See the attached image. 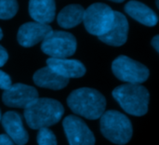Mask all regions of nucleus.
Instances as JSON below:
<instances>
[{"mask_svg": "<svg viewBox=\"0 0 159 145\" xmlns=\"http://www.w3.org/2000/svg\"><path fill=\"white\" fill-rule=\"evenodd\" d=\"M64 114L61 103L48 98H37L24 109V117L33 129L48 128L57 124Z\"/></svg>", "mask_w": 159, "mask_h": 145, "instance_id": "obj_1", "label": "nucleus"}, {"mask_svg": "<svg viewBox=\"0 0 159 145\" xmlns=\"http://www.w3.org/2000/svg\"><path fill=\"white\" fill-rule=\"evenodd\" d=\"M70 109L88 119H98L105 112L106 101L102 93L89 88L74 90L67 99Z\"/></svg>", "mask_w": 159, "mask_h": 145, "instance_id": "obj_2", "label": "nucleus"}, {"mask_svg": "<svg viewBox=\"0 0 159 145\" xmlns=\"http://www.w3.org/2000/svg\"><path fill=\"white\" fill-rule=\"evenodd\" d=\"M113 97L128 114L143 116L148 111L149 92L139 84H125L116 88Z\"/></svg>", "mask_w": 159, "mask_h": 145, "instance_id": "obj_3", "label": "nucleus"}, {"mask_svg": "<svg viewBox=\"0 0 159 145\" xmlns=\"http://www.w3.org/2000/svg\"><path fill=\"white\" fill-rule=\"evenodd\" d=\"M101 118V131L110 142L118 145L128 143L132 137L130 120L118 111L104 112Z\"/></svg>", "mask_w": 159, "mask_h": 145, "instance_id": "obj_4", "label": "nucleus"}, {"mask_svg": "<svg viewBox=\"0 0 159 145\" xmlns=\"http://www.w3.org/2000/svg\"><path fill=\"white\" fill-rule=\"evenodd\" d=\"M114 18L115 11L109 6L103 3H94L85 10L83 22L89 34L99 37L110 30Z\"/></svg>", "mask_w": 159, "mask_h": 145, "instance_id": "obj_5", "label": "nucleus"}, {"mask_svg": "<svg viewBox=\"0 0 159 145\" xmlns=\"http://www.w3.org/2000/svg\"><path fill=\"white\" fill-rule=\"evenodd\" d=\"M77 43L75 37L67 32L52 31L41 45L42 51L55 59H67L75 54Z\"/></svg>", "mask_w": 159, "mask_h": 145, "instance_id": "obj_6", "label": "nucleus"}, {"mask_svg": "<svg viewBox=\"0 0 159 145\" xmlns=\"http://www.w3.org/2000/svg\"><path fill=\"white\" fill-rule=\"evenodd\" d=\"M114 75L121 81L129 84H142L149 77V70L146 66L127 56L117 57L112 63Z\"/></svg>", "mask_w": 159, "mask_h": 145, "instance_id": "obj_7", "label": "nucleus"}, {"mask_svg": "<svg viewBox=\"0 0 159 145\" xmlns=\"http://www.w3.org/2000/svg\"><path fill=\"white\" fill-rule=\"evenodd\" d=\"M63 129L70 145H94L95 137L79 117L69 116L63 120Z\"/></svg>", "mask_w": 159, "mask_h": 145, "instance_id": "obj_8", "label": "nucleus"}, {"mask_svg": "<svg viewBox=\"0 0 159 145\" xmlns=\"http://www.w3.org/2000/svg\"><path fill=\"white\" fill-rule=\"evenodd\" d=\"M38 98L37 90L28 85L15 84L5 90L2 100L7 106L14 108H26Z\"/></svg>", "mask_w": 159, "mask_h": 145, "instance_id": "obj_9", "label": "nucleus"}, {"mask_svg": "<svg viewBox=\"0 0 159 145\" xmlns=\"http://www.w3.org/2000/svg\"><path fill=\"white\" fill-rule=\"evenodd\" d=\"M51 32L52 28L48 24L30 21L20 27L17 38L20 46L30 48L42 42Z\"/></svg>", "mask_w": 159, "mask_h": 145, "instance_id": "obj_10", "label": "nucleus"}, {"mask_svg": "<svg viewBox=\"0 0 159 145\" xmlns=\"http://www.w3.org/2000/svg\"><path fill=\"white\" fill-rule=\"evenodd\" d=\"M129 33V22L127 18L118 11H115L114 22L110 30L103 35L99 36V39L103 43L119 47L126 43Z\"/></svg>", "mask_w": 159, "mask_h": 145, "instance_id": "obj_11", "label": "nucleus"}, {"mask_svg": "<svg viewBox=\"0 0 159 145\" xmlns=\"http://www.w3.org/2000/svg\"><path fill=\"white\" fill-rule=\"evenodd\" d=\"M47 64L52 71L66 79L78 78L86 74L85 65L77 60L49 58L47 60Z\"/></svg>", "mask_w": 159, "mask_h": 145, "instance_id": "obj_12", "label": "nucleus"}, {"mask_svg": "<svg viewBox=\"0 0 159 145\" xmlns=\"http://www.w3.org/2000/svg\"><path fill=\"white\" fill-rule=\"evenodd\" d=\"M2 126L7 132V135L18 145L27 143L29 136L25 130L22 120L16 112H7L1 118Z\"/></svg>", "mask_w": 159, "mask_h": 145, "instance_id": "obj_13", "label": "nucleus"}, {"mask_svg": "<svg viewBox=\"0 0 159 145\" xmlns=\"http://www.w3.org/2000/svg\"><path fill=\"white\" fill-rule=\"evenodd\" d=\"M29 14L39 23L48 24L53 21L56 14L55 0H30Z\"/></svg>", "mask_w": 159, "mask_h": 145, "instance_id": "obj_14", "label": "nucleus"}, {"mask_svg": "<svg viewBox=\"0 0 159 145\" xmlns=\"http://www.w3.org/2000/svg\"><path fill=\"white\" fill-rule=\"evenodd\" d=\"M125 11L131 18L146 26H155L158 21L157 15L155 11L139 1L132 0L128 2L125 6Z\"/></svg>", "mask_w": 159, "mask_h": 145, "instance_id": "obj_15", "label": "nucleus"}, {"mask_svg": "<svg viewBox=\"0 0 159 145\" xmlns=\"http://www.w3.org/2000/svg\"><path fill=\"white\" fill-rule=\"evenodd\" d=\"M34 82L38 87L59 90L64 88L68 85L69 79H66L59 75L54 71H52L49 67L47 66L39 69L34 73Z\"/></svg>", "mask_w": 159, "mask_h": 145, "instance_id": "obj_16", "label": "nucleus"}, {"mask_svg": "<svg viewBox=\"0 0 159 145\" xmlns=\"http://www.w3.org/2000/svg\"><path fill=\"white\" fill-rule=\"evenodd\" d=\"M85 9L82 6L72 4L63 7L58 14L57 20L61 27L69 29L73 28L83 21Z\"/></svg>", "mask_w": 159, "mask_h": 145, "instance_id": "obj_17", "label": "nucleus"}, {"mask_svg": "<svg viewBox=\"0 0 159 145\" xmlns=\"http://www.w3.org/2000/svg\"><path fill=\"white\" fill-rule=\"evenodd\" d=\"M17 0H0V19L8 20L13 18L18 12Z\"/></svg>", "mask_w": 159, "mask_h": 145, "instance_id": "obj_18", "label": "nucleus"}, {"mask_svg": "<svg viewBox=\"0 0 159 145\" xmlns=\"http://www.w3.org/2000/svg\"><path fill=\"white\" fill-rule=\"evenodd\" d=\"M38 145H57V139L48 128L39 129L37 134Z\"/></svg>", "mask_w": 159, "mask_h": 145, "instance_id": "obj_19", "label": "nucleus"}, {"mask_svg": "<svg viewBox=\"0 0 159 145\" xmlns=\"http://www.w3.org/2000/svg\"><path fill=\"white\" fill-rule=\"evenodd\" d=\"M11 86H12V84H11L10 76L7 74H6L5 72L0 70V88L5 91V90L8 89Z\"/></svg>", "mask_w": 159, "mask_h": 145, "instance_id": "obj_20", "label": "nucleus"}, {"mask_svg": "<svg viewBox=\"0 0 159 145\" xmlns=\"http://www.w3.org/2000/svg\"><path fill=\"white\" fill-rule=\"evenodd\" d=\"M7 59H8V55H7V50L2 46H0V67L5 65Z\"/></svg>", "mask_w": 159, "mask_h": 145, "instance_id": "obj_21", "label": "nucleus"}, {"mask_svg": "<svg viewBox=\"0 0 159 145\" xmlns=\"http://www.w3.org/2000/svg\"><path fill=\"white\" fill-rule=\"evenodd\" d=\"M0 145H15L13 141L7 135L1 134L0 135Z\"/></svg>", "mask_w": 159, "mask_h": 145, "instance_id": "obj_22", "label": "nucleus"}, {"mask_svg": "<svg viewBox=\"0 0 159 145\" xmlns=\"http://www.w3.org/2000/svg\"><path fill=\"white\" fill-rule=\"evenodd\" d=\"M152 46L155 48L157 52H159V35H156L152 40Z\"/></svg>", "mask_w": 159, "mask_h": 145, "instance_id": "obj_23", "label": "nucleus"}, {"mask_svg": "<svg viewBox=\"0 0 159 145\" xmlns=\"http://www.w3.org/2000/svg\"><path fill=\"white\" fill-rule=\"evenodd\" d=\"M3 38V32H2V30H1V28H0V40Z\"/></svg>", "mask_w": 159, "mask_h": 145, "instance_id": "obj_24", "label": "nucleus"}, {"mask_svg": "<svg viewBox=\"0 0 159 145\" xmlns=\"http://www.w3.org/2000/svg\"><path fill=\"white\" fill-rule=\"evenodd\" d=\"M111 1H114V2H116V3H120V2H123L125 0H111Z\"/></svg>", "mask_w": 159, "mask_h": 145, "instance_id": "obj_25", "label": "nucleus"}, {"mask_svg": "<svg viewBox=\"0 0 159 145\" xmlns=\"http://www.w3.org/2000/svg\"><path fill=\"white\" fill-rule=\"evenodd\" d=\"M1 118H2V114H1V111H0V121H1Z\"/></svg>", "mask_w": 159, "mask_h": 145, "instance_id": "obj_26", "label": "nucleus"}, {"mask_svg": "<svg viewBox=\"0 0 159 145\" xmlns=\"http://www.w3.org/2000/svg\"><path fill=\"white\" fill-rule=\"evenodd\" d=\"M157 7H159V5H158V0H157Z\"/></svg>", "mask_w": 159, "mask_h": 145, "instance_id": "obj_27", "label": "nucleus"}]
</instances>
